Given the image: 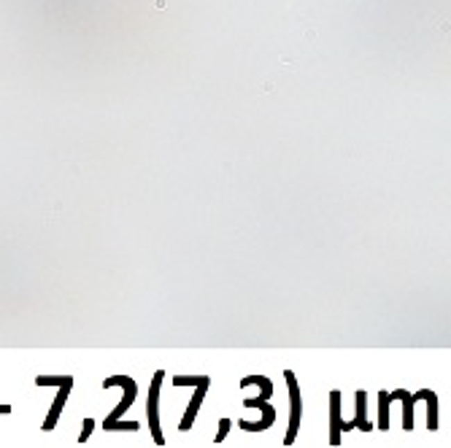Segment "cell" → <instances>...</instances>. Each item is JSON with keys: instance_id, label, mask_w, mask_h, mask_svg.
<instances>
[{"instance_id": "2", "label": "cell", "mask_w": 451, "mask_h": 448, "mask_svg": "<svg viewBox=\"0 0 451 448\" xmlns=\"http://www.w3.org/2000/svg\"><path fill=\"white\" fill-rule=\"evenodd\" d=\"M160 384H162V370L154 375V381H151V395H149V422H151V438H154V443H165V438H162V429H160V419H157V395H160Z\"/></svg>"}, {"instance_id": "6", "label": "cell", "mask_w": 451, "mask_h": 448, "mask_svg": "<svg viewBox=\"0 0 451 448\" xmlns=\"http://www.w3.org/2000/svg\"><path fill=\"white\" fill-rule=\"evenodd\" d=\"M92 419H87V422H84V429H81V435H78V438H81V440H87V438H90V432H92Z\"/></svg>"}, {"instance_id": "7", "label": "cell", "mask_w": 451, "mask_h": 448, "mask_svg": "<svg viewBox=\"0 0 451 448\" xmlns=\"http://www.w3.org/2000/svg\"><path fill=\"white\" fill-rule=\"evenodd\" d=\"M227 432H230V422H227V419H225V422L219 424V435H216V440H225V435H227Z\"/></svg>"}, {"instance_id": "3", "label": "cell", "mask_w": 451, "mask_h": 448, "mask_svg": "<svg viewBox=\"0 0 451 448\" xmlns=\"http://www.w3.org/2000/svg\"><path fill=\"white\" fill-rule=\"evenodd\" d=\"M330 405H332V416H330V424H332V435H330V443H341V432H343V429H354V422H351V424L341 422V411H338V405H341V395H338V392H332V397H330Z\"/></svg>"}, {"instance_id": "4", "label": "cell", "mask_w": 451, "mask_h": 448, "mask_svg": "<svg viewBox=\"0 0 451 448\" xmlns=\"http://www.w3.org/2000/svg\"><path fill=\"white\" fill-rule=\"evenodd\" d=\"M205 389H208V378H203V381H201V389L195 392V397H192L189 408H187V416L181 419V429H189V427H192V419L198 416V408H201L203 397H205Z\"/></svg>"}, {"instance_id": "8", "label": "cell", "mask_w": 451, "mask_h": 448, "mask_svg": "<svg viewBox=\"0 0 451 448\" xmlns=\"http://www.w3.org/2000/svg\"><path fill=\"white\" fill-rule=\"evenodd\" d=\"M0 413H11V408H6V405H0Z\"/></svg>"}, {"instance_id": "1", "label": "cell", "mask_w": 451, "mask_h": 448, "mask_svg": "<svg viewBox=\"0 0 451 448\" xmlns=\"http://www.w3.org/2000/svg\"><path fill=\"white\" fill-rule=\"evenodd\" d=\"M287 378V384H289V397H292V422H289V429H287V438H284V443L289 446V443H295V435H298V424H300V392H298V384H295V375L284 373Z\"/></svg>"}, {"instance_id": "5", "label": "cell", "mask_w": 451, "mask_h": 448, "mask_svg": "<svg viewBox=\"0 0 451 448\" xmlns=\"http://www.w3.org/2000/svg\"><path fill=\"white\" fill-rule=\"evenodd\" d=\"M71 384H74V381H65V384H62V389H60V395H57V399H54L49 419L44 422V429H46V432H49L51 427L57 424V419H60V408H62V402H65V397H68V389H71Z\"/></svg>"}]
</instances>
